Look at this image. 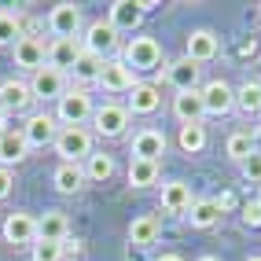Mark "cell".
I'll return each mask as SVG.
<instances>
[{
  "label": "cell",
  "instance_id": "cell-1",
  "mask_svg": "<svg viewBox=\"0 0 261 261\" xmlns=\"http://www.w3.org/2000/svg\"><path fill=\"white\" fill-rule=\"evenodd\" d=\"M92 96L85 89H66L56 99V121L59 129H85V121H92Z\"/></svg>",
  "mask_w": 261,
  "mask_h": 261
},
{
  "label": "cell",
  "instance_id": "cell-2",
  "mask_svg": "<svg viewBox=\"0 0 261 261\" xmlns=\"http://www.w3.org/2000/svg\"><path fill=\"white\" fill-rule=\"evenodd\" d=\"M118 59L125 63L133 74L159 70V66H162V44L154 41V37H129L125 44H121V56Z\"/></svg>",
  "mask_w": 261,
  "mask_h": 261
},
{
  "label": "cell",
  "instance_id": "cell-3",
  "mask_svg": "<svg viewBox=\"0 0 261 261\" xmlns=\"http://www.w3.org/2000/svg\"><path fill=\"white\" fill-rule=\"evenodd\" d=\"M81 48L89 51V56H96L99 63H107V59H114V56H118V48H121V37H118V30H114L111 22L96 19V22H89V26H85Z\"/></svg>",
  "mask_w": 261,
  "mask_h": 261
},
{
  "label": "cell",
  "instance_id": "cell-4",
  "mask_svg": "<svg viewBox=\"0 0 261 261\" xmlns=\"http://www.w3.org/2000/svg\"><path fill=\"white\" fill-rule=\"evenodd\" d=\"M56 154L63 162H85L92 154V133L89 129H59V136H56Z\"/></svg>",
  "mask_w": 261,
  "mask_h": 261
},
{
  "label": "cell",
  "instance_id": "cell-5",
  "mask_svg": "<svg viewBox=\"0 0 261 261\" xmlns=\"http://www.w3.org/2000/svg\"><path fill=\"white\" fill-rule=\"evenodd\" d=\"M129 111L118 107V103H103V107L92 111V133L96 136H107V140H118V136H125L129 129Z\"/></svg>",
  "mask_w": 261,
  "mask_h": 261
},
{
  "label": "cell",
  "instance_id": "cell-6",
  "mask_svg": "<svg viewBox=\"0 0 261 261\" xmlns=\"http://www.w3.org/2000/svg\"><path fill=\"white\" fill-rule=\"evenodd\" d=\"M199 92H202V107H206V114L224 118V114H232V111H236V89H232L228 81L214 77V81H206Z\"/></svg>",
  "mask_w": 261,
  "mask_h": 261
},
{
  "label": "cell",
  "instance_id": "cell-7",
  "mask_svg": "<svg viewBox=\"0 0 261 261\" xmlns=\"http://www.w3.org/2000/svg\"><path fill=\"white\" fill-rule=\"evenodd\" d=\"M166 81L173 85L177 92H199L202 89V66L199 63H191L188 56H180V59H173V63H166Z\"/></svg>",
  "mask_w": 261,
  "mask_h": 261
},
{
  "label": "cell",
  "instance_id": "cell-8",
  "mask_svg": "<svg viewBox=\"0 0 261 261\" xmlns=\"http://www.w3.org/2000/svg\"><path fill=\"white\" fill-rule=\"evenodd\" d=\"M48 30L56 33V41L81 37V8L77 4H56L48 11Z\"/></svg>",
  "mask_w": 261,
  "mask_h": 261
},
{
  "label": "cell",
  "instance_id": "cell-9",
  "mask_svg": "<svg viewBox=\"0 0 261 261\" xmlns=\"http://www.w3.org/2000/svg\"><path fill=\"white\" fill-rule=\"evenodd\" d=\"M30 92H33V99H59V96L66 92V74L44 63L41 70H33V77H30Z\"/></svg>",
  "mask_w": 261,
  "mask_h": 261
},
{
  "label": "cell",
  "instance_id": "cell-10",
  "mask_svg": "<svg viewBox=\"0 0 261 261\" xmlns=\"http://www.w3.org/2000/svg\"><path fill=\"white\" fill-rule=\"evenodd\" d=\"M217 51H221V37L214 30H191L188 33V41H184V56L191 59V63H210V59H217Z\"/></svg>",
  "mask_w": 261,
  "mask_h": 261
},
{
  "label": "cell",
  "instance_id": "cell-11",
  "mask_svg": "<svg viewBox=\"0 0 261 261\" xmlns=\"http://www.w3.org/2000/svg\"><path fill=\"white\" fill-rule=\"evenodd\" d=\"M22 136H26L30 147H48V144H56V136H59L56 114H30L26 125H22Z\"/></svg>",
  "mask_w": 261,
  "mask_h": 261
},
{
  "label": "cell",
  "instance_id": "cell-12",
  "mask_svg": "<svg viewBox=\"0 0 261 261\" xmlns=\"http://www.w3.org/2000/svg\"><path fill=\"white\" fill-rule=\"evenodd\" d=\"M30 103H33V92H30L26 81L8 77L4 85H0V114H22Z\"/></svg>",
  "mask_w": 261,
  "mask_h": 261
},
{
  "label": "cell",
  "instance_id": "cell-13",
  "mask_svg": "<svg viewBox=\"0 0 261 261\" xmlns=\"http://www.w3.org/2000/svg\"><path fill=\"white\" fill-rule=\"evenodd\" d=\"M99 85H103L107 92H133V85H136V74H133L129 66H125V63H121V59L114 56V59H107V63L99 66Z\"/></svg>",
  "mask_w": 261,
  "mask_h": 261
},
{
  "label": "cell",
  "instance_id": "cell-14",
  "mask_svg": "<svg viewBox=\"0 0 261 261\" xmlns=\"http://www.w3.org/2000/svg\"><path fill=\"white\" fill-rule=\"evenodd\" d=\"M4 239L8 243H15V247H33V239H37V217L33 214H22V210H15V214H8V221H4Z\"/></svg>",
  "mask_w": 261,
  "mask_h": 261
},
{
  "label": "cell",
  "instance_id": "cell-15",
  "mask_svg": "<svg viewBox=\"0 0 261 261\" xmlns=\"http://www.w3.org/2000/svg\"><path fill=\"white\" fill-rule=\"evenodd\" d=\"M133 159H144V162H159L166 154V133L159 129H140L133 136V147H129Z\"/></svg>",
  "mask_w": 261,
  "mask_h": 261
},
{
  "label": "cell",
  "instance_id": "cell-16",
  "mask_svg": "<svg viewBox=\"0 0 261 261\" xmlns=\"http://www.w3.org/2000/svg\"><path fill=\"white\" fill-rule=\"evenodd\" d=\"M11 56H15V66H22V70H41V66L48 63V48L44 41H30V37H19L11 44Z\"/></svg>",
  "mask_w": 261,
  "mask_h": 261
},
{
  "label": "cell",
  "instance_id": "cell-17",
  "mask_svg": "<svg viewBox=\"0 0 261 261\" xmlns=\"http://www.w3.org/2000/svg\"><path fill=\"white\" fill-rule=\"evenodd\" d=\"M162 107V92H159V85H151V81H136L133 85V92H129V114H154Z\"/></svg>",
  "mask_w": 261,
  "mask_h": 261
},
{
  "label": "cell",
  "instance_id": "cell-18",
  "mask_svg": "<svg viewBox=\"0 0 261 261\" xmlns=\"http://www.w3.org/2000/svg\"><path fill=\"white\" fill-rule=\"evenodd\" d=\"M81 37H66V41H51L48 44V66H56V70H70V66L81 59Z\"/></svg>",
  "mask_w": 261,
  "mask_h": 261
},
{
  "label": "cell",
  "instance_id": "cell-19",
  "mask_svg": "<svg viewBox=\"0 0 261 261\" xmlns=\"http://www.w3.org/2000/svg\"><path fill=\"white\" fill-rule=\"evenodd\" d=\"M30 154V144H26V136L22 129H8V133H0V166H19L22 159Z\"/></svg>",
  "mask_w": 261,
  "mask_h": 261
},
{
  "label": "cell",
  "instance_id": "cell-20",
  "mask_svg": "<svg viewBox=\"0 0 261 261\" xmlns=\"http://www.w3.org/2000/svg\"><path fill=\"white\" fill-rule=\"evenodd\" d=\"M173 114H177L180 125H195V121H202L206 118L202 92H177V96H173Z\"/></svg>",
  "mask_w": 261,
  "mask_h": 261
},
{
  "label": "cell",
  "instance_id": "cell-21",
  "mask_svg": "<svg viewBox=\"0 0 261 261\" xmlns=\"http://www.w3.org/2000/svg\"><path fill=\"white\" fill-rule=\"evenodd\" d=\"M70 236V221H66L63 210H44L37 217V239H48V243H63Z\"/></svg>",
  "mask_w": 261,
  "mask_h": 261
},
{
  "label": "cell",
  "instance_id": "cell-22",
  "mask_svg": "<svg viewBox=\"0 0 261 261\" xmlns=\"http://www.w3.org/2000/svg\"><path fill=\"white\" fill-rule=\"evenodd\" d=\"M191 188L184 184V180H166L162 184V210H169V214H188L191 210Z\"/></svg>",
  "mask_w": 261,
  "mask_h": 261
},
{
  "label": "cell",
  "instance_id": "cell-23",
  "mask_svg": "<svg viewBox=\"0 0 261 261\" xmlns=\"http://www.w3.org/2000/svg\"><path fill=\"white\" fill-rule=\"evenodd\" d=\"M51 180H56V191H59V195H77V191L85 188V169H81L77 162H59Z\"/></svg>",
  "mask_w": 261,
  "mask_h": 261
},
{
  "label": "cell",
  "instance_id": "cell-24",
  "mask_svg": "<svg viewBox=\"0 0 261 261\" xmlns=\"http://www.w3.org/2000/svg\"><path fill=\"white\" fill-rule=\"evenodd\" d=\"M140 19H144V11H140V4H136V0H114L107 22L121 33V30H136V26H140Z\"/></svg>",
  "mask_w": 261,
  "mask_h": 261
},
{
  "label": "cell",
  "instance_id": "cell-25",
  "mask_svg": "<svg viewBox=\"0 0 261 261\" xmlns=\"http://www.w3.org/2000/svg\"><path fill=\"white\" fill-rule=\"evenodd\" d=\"M99 59L96 56H89V51H81V59L70 66V70H66V77H70L77 89H89V85H99Z\"/></svg>",
  "mask_w": 261,
  "mask_h": 261
},
{
  "label": "cell",
  "instance_id": "cell-26",
  "mask_svg": "<svg viewBox=\"0 0 261 261\" xmlns=\"http://www.w3.org/2000/svg\"><path fill=\"white\" fill-rule=\"evenodd\" d=\"M184 217L191 221V228H214V224H221V210L214 199H195Z\"/></svg>",
  "mask_w": 261,
  "mask_h": 261
},
{
  "label": "cell",
  "instance_id": "cell-27",
  "mask_svg": "<svg viewBox=\"0 0 261 261\" xmlns=\"http://www.w3.org/2000/svg\"><path fill=\"white\" fill-rule=\"evenodd\" d=\"M129 243L133 247H151V243H159V221L154 217H136L129 224Z\"/></svg>",
  "mask_w": 261,
  "mask_h": 261
},
{
  "label": "cell",
  "instance_id": "cell-28",
  "mask_svg": "<svg viewBox=\"0 0 261 261\" xmlns=\"http://www.w3.org/2000/svg\"><path fill=\"white\" fill-rule=\"evenodd\" d=\"M236 111L243 114H261V85L257 81H247V85H239L236 89Z\"/></svg>",
  "mask_w": 261,
  "mask_h": 261
},
{
  "label": "cell",
  "instance_id": "cell-29",
  "mask_svg": "<svg viewBox=\"0 0 261 261\" xmlns=\"http://www.w3.org/2000/svg\"><path fill=\"white\" fill-rule=\"evenodd\" d=\"M81 169H85V180H99V184H103V180L114 177V159H111V154H96V151H92L89 159H85Z\"/></svg>",
  "mask_w": 261,
  "mask_h": 261
},
{
  "label": "cell",
  "instance_id": "cell-30",
  "mask_svg": "<svg viewBox=\"0 0 261 261\" xmlns=\"http://www.w3.org/2000/svg\"><path fill=\"white\" fill-rule=\"evenodd\" d=\"M129 184H133V188H151V184H159V162L133 159V162H129Z\"/></svg>",
  "mask_w": 261,
  "mask_h": 261
},
{
  "label": "cell",
  "instance_id": "cell-31",
  "mask_svg": "<svg viewBox=\"0 0 261 261\" xmlns=\"http://www.w3.org/2000/svg\"><path fill=\"white\" fill-rule=\"evenodd\" d=\"M177 144H180L184 154H199V151L206 147V129H202V121H195V125H180Z\"/></svg>",
  "mask_w": 261,
  "mask_h": 261
},
{
  "label": "cell",
  "instance_id": "cell-32",
  "mask_svg": "<svg viewBox=\"0 0 261 261\" xmlns=\"http://www.w3.org/2000/svg\"><path fill=\"white\" fill-rule=\"evenodd\" d=\"M224 154H228L232 162H247L254 154V136L250 133H232L228 144H224Z\"/></svg>",
  "mask_w": 261,
  "mask_h": 261
},
{
  "label": "cell",
  "instance_id": "cell-33",
  "mask_svg": "<svg viewBox=\"0 0 261 261\" xmlns=\"http://www.w3.org/2000/svg\"><path fill=\"white\" fill-rule=\"evenodd\" d=\"M19 37H22L19 15H11V11H4V8H0V48H4V44H15Z\"/></svg>",
  "mask_w": 261,
  "mask_h": 261
},
{
  "label": "cell",
  "instance_id": "cell-34",
  "mask_svg": "<svg viewBox=\"0 0 261 261\" xmlns=\"http://www.w3.org/2000/svg\"><path fill=\"white\" fill-rule=\"evenodd\" d=\"M33 261H63V243H48V239H33Z\"/></svg>",
  "mask_w": 261,
  "mask_h": 261
},
{
  "label": "cell",
  "instance_id": "cell-35",
  "mask_svg": "<svg viewBox=\"0 0 261 261\" xmlns=\"http://www.w3.org/2000/svg\"><path fill=\"white\" fill-rule=\"evenodd\" d=\"M243 169V180H250V184H261V151H254L247 162H239Z\"/></svg>",
  "mask_w": 261,
  "mask_h": 261
},
{
  "label": "cell",
  "instance_id": "cell-36",
  "mask_svg": "<svg viewBox=\"0 0 261 261\" xmlns=\"http://www.w3.org/2000/svg\"><path fill=\"white\" fill-rule=\"evenodd\" d=\"M243 224H247V228H261V202L254 199V202H247V206H243Z\"/></svg>",
  "mask_w": 261,
  "mask_h": 261
},
{
  "label": "cell",
  "instance_id": "cell-37",
  "mask_svg": "<svg viewBox=\"0 0 261 261\" xmlns=\"http://www.w3.org/2000/svg\"><path fill=\"white\" fill-rule=\"evenodd\" d=\"M11 184H15L11 169H4V166H0V199H8V195H11Z\"/></svg>",
  "mask_w": 261,
  "mask_h": 261
},
{
  "label": "cell",
  "instance_id": "cell-38",
  "mask_svg": "<svg viewBox=\"0 0 261 261\" xmlns=\"http://www.w3.org/2000/svg\"><path fill=\"white\" fill-rule=\"evenodd\" d=\"M214 202H217V210H221V214H224V210H236V195H232V191H221Z\"/></svg>",
  "mask_w": 261,
  "mask_h": 261
},
{
  "label": "cell",
  "instance_id": "cell-39",
  "mask_svg": "<svg viewBox=\"0 0 261 261\" xmlns=\"http://www.w3.org/2000/svg\"><path fill=\"white\" fill-rule=\"evenodd\" d=\"M63 257H81V243L66 236V239H63Z\"/></svg>",
  "mask_w": 261,
  "mask_h": 261
},
{
  "label": "cell",
  "instance_id": "cell-40",
  "mask_svg": "<svg viewBox=\"0 0 261 261\" xmlns=\"http://www.w3.org/2000/svg\"><path fill=\"white\" fill-rule=\"evenodd\" d=\"M250 136H254V151H261V121L254 125V133H250Z\"/></svg>",
  "mask_w": 261,
  "mask_h": 261
},
{
  "label": "cell",
  "instance_id": "cell-41",
  "mask_svg": "<svg viewBox=\"0 0 261 261\" xmlns=\"http://www.w3.org/2000/svg\"><path fill=\"white\" fill-rule=\"evenodd\" d=\"M154 261H184V257H180V254H159Z\"/></svg>",
  "mask_w": 261,
  "mask_h": 261
},
{
  "label": "cell",
  "instance_id": "cell-42",
  "mask_svg": "<svg viewBox=\"0 0 261 261\" xmlns=\"http://www.w3.org/2000/svg\"><path fill=\"white\" fill-rule=\"evenodd\" d=\"M0 133H8V114H0Z\"/></svg>",
  "mask_w": 261,
  "mask_h": 261
},
{
  "label": "cell",
  "instance_id": "cell-43",
  "mask_svg": "<svg viewBox=\"0 0 261 261\" xmlns=\"http://www.w3.org/2000/svg\"><path fill=\"white\" fill-rule=\"evenodd\" d=\"M195 261H221V257H214V254H202V257H195Z\"/></svg>",
  "mask_w": 261,
  "mask_h": 261
},
{
  "label": "cell",
  "instance_id": "cell-44",
  "mask_svg": "<svg viewBox=\"0 0 261 261\" xmlns=\"http://www.w3.org/2000/svg\"><path fill=\"white\" fill-rule=\"evenodd\" d=\"M247 261H261V254H254V257H247Z\"/></svg>",
  "mask_w": 261,
  "mask_h": 261
},
{
  "label": "cell",
  "instance_id": "cell-45",
  "mask_svg": "<svg viewBox=\"0 0 261 261\" xmlns=\"http://www.w3.org/2000/svg\"><path fill=\"white\" fill-rule=\"evenodd\" d=\"M257 19H261V4H257Z\"/></svg>",
  "mask_w": 261,
  "mask_h": 261
},
{
  "label": "cell",
  "instance_id": "cell-46",
  "mask_svg": "<svg viewBox=\"0 0 261 261\" xmlns=\"http://www.w3.org/2000/svg\"><path fill=\"white\" fill-rule=\"evenodd\" d=\"M257 202H261V195H257Z\"/></svg>",
  "mask_w": 261,
  "mask_h": 261
}]
</instances>
